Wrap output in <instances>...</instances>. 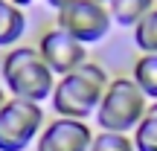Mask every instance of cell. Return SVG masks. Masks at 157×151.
I'll return each mask as SVG.
<instances>
[{
  "label": "cell",
  "instance_id": "6da1fadb",
  "mask_svg": "<svg viewBox=\"0 0 157 151\" xmlns=\"http://www.w3.org/2000/svg\"><path fill=\"white\" fill-rule=\"evenodd\" d=\"M0 78L12 99L35 102V105L50 102L58 81V76L41 58L38 47H23V44L6 50L3 61H0Z\"/></svg>",
  "mask_w": 157,
  "mask_h": 151
},
{
  "label": "cell",
  "instance_id": "7a4b0ae2",
  "mask_svg": "<svg viewBox=\"0 0 157 151\" xmlns=\"http://www.w3.org/2000/svg\"><path fill=\"white\" fill-rule=\"evenodd\" d=\"M108 84H111V76H108V70L102 67V64L84 61L78 70L61 76L56 81L50 108H52L56 116L87 122V119L96 113V108H99Z\"/></svg>",
  "mask_w": 157,
  "mask_h": 151
},
{
  "label": "cell",
  "instance_id": "3957f363",
  "mask_svg": "<svg viewBox=\"0 0 157 151\" xmlns=\"http://www.w3.org/2000/svg\"><path fill=\"white\" fill-rule=\"evenodd\" d=\"M148 111V99L140 87L134 84L131 76H117L111 78L93 119L99 131H117V134H134L140 119Z\"/></svg>",
  "mask_w": 157,
  "mask_h": 151
},
{
  "label": "cell",
  "instance_id": "277c9868",
  "mask_svg": "<svg viewBox=\"0 0 157 151\" xmlns=\"http://www.w3.org/2000/svg\"><path fill=\"white\" fill-rule=\"evenodd\" d=\"M44 108L23 99H6L0 105V151H26L44 131Z\"/></svg>",
  "mask_w": 157,
  "mask_h": 151
},
{
  "label": "cell",
  "instance_id": "5b68a950",
  "mask_svg": "<svg viewBox=\"0 0 157 151\" xmlns=\"http://www.w3.org/2000/svg\"><path fill=\"white\" fill-rule=\"evenodd\" d=\"M56 26L82 41L84 47H90L108 38L113 21L108 6L99 0H70L61 9H56Z\"/></svg>",
  "mask_w": 157,
  "mask_h": 151
},
{
  "label": "cell",
  "instance_id": "8992f818",
  "mask_svg": "<svg viewBox=\"0 0 157 151\" xmlns=\"http://www.w3.org/2000/svg\"><path fill=\"white\" fill-rule=\"evenodd\" d=\"M35 47H38L41 58L47 61V67L58 78L73 73V70H78L87 61V47H84L82 41H76L73 35H67L64 29H58V26H50L47 32H41V38H38Z\"/></svg>",
  "mask_w": 157,
  "mask_h": 151
},
{
  "label": "cell",
  "instance_id": "52a82bcc",
  "mask_svg": "<svg viewBox=\"0 0 157 151\" xmlns=\"http://www.w3.org/2000/svg\"><path fill=\"white\" fill-rule=\"evenodd\" d=\"M90 142H93V128L87 122L56 116L44 125L35 151H90Z\"/></svg>",
  "mask_w": 157,
  "mask_h": 151
},
{
  "label": "cell",
  "instance_id": "ba28073f",
  "mask_svg": "<svg viewBox=\"0 0 157 151\" xmlns=\"http://www.w3.org/2000/svg\"><path fill=\"white\" fill-rule=\"evenodd\" d=\"M29 26L26 9L9 3V0H0V47L3 50H12V47L21 44L23 32Z\"/></svg>",
  "mask_w": 157,
  "mask_h": 151
},
{
  "label": "cell",
  "instance_id": "9c48e42d",
  "mask_svg": "<svg viewBox=\"0 0 157 151\" xmlns=\"http://www.w3.org/2000/svg\"><path fill=\"white\" fill-rule=\"evenodd\" d=\"M151 9H154V0H111L108 3L111 21L125 29H134Z\"/></svg>",
  "mask_w": 157,
  "mask_h": 151
},
{
  "label": "cell",
  "instance_id": "30bf717a",
  "mask_svg": "<svg viewBox=\"0 0 157 151\" xmlns=\"http://www.w3.org/2000/svg\"><path fill=\"white\" fill-rule=\"evenodd\" d=\"M131 78L148 102H157V55H140L131 67Z\"/></svg>",
  "mask_w": 157,
  "mask_h": 151
},
{
  "label": "cell",
  "instance_id": "8fae6325",
  "mask_svg": "<svg viewBox=\"0 0 157 151\" xmlns=\"http://www.w3.org/2000/svg\"><path fill=\"white\" fill-rule=\"evenodd\" d=\"M131 140L137 151H157V102H148V111L134 128Z\"/></svg>",
  "mask_w": 157,
  "mask_h": 151
},
{
  "label": "cell",
  "instance_id": "7c38bea8",
  "mask_svg": "<svg viewBox=\"0 0 157 151\" xmlns=\"http://www.w3.org/2000/svg\"><path fill=\"white\" fill-rule=\"evenodd\" d=\"M134 47L143 55H157V6L134 26Z\"/></svg>",
  "mask_w": 157,
  "mask_h": 151
},
{
  "label": "cell",
  "instance_id": "4fadbf2b",
  "mask_svg": "<svg viewBox=\"0 0 157 151\" xmlns=\"http://www.w3.org/2000/svg\"><path fill=\"white\" fill-rule=\"evenodd\" d=\"M90 151H137L131 134H117V131H96Z\"/></svg>",
  "mask_w": 157,
  "mask_h": 151
},
{
  "label": "cell",
  "instance_id": "5bb4252c",
  "mask_svg": "<svg viewBox=\"0 0 157 151\" xmlns=\"http://www.w3.org/2000/svg\"><path fill=\"white\" fill-rule=\"evenodd\" d=\"M44 3L50 6V9H61V6H64V3H70V0H44Z\"/></svg>",
  "mask_w": 157,
  "mask_h": 151
},
{
  "label": "cell",
  "instance_id": "9a60e30c",
  "mask_svg": "<svg viewBox=\"0 0 157 151\" xmlns=\"http://www.w3.org/2000/svg\"><path fill=\"white\" fill-rule=\"evenodd\" d=\"M9 3H15V6H21V9H29V6H32L35 0H9Z\"/></svg>",
  "mask_w": 157,
  "mask_h": 151
},
{
  "label": "cell",
  "instance_id": "2e32d148",
  "mask_svg": "<svg viewBox=\"0 0 157 151\" xmlns=\"http://www.w3.org/2000/svg\"><path fill=\"white\" fill-rule=\"evenodd\" d=\"M6 99H9V96H6V87H3V84H0V105H3Z\"/></svg>",
  "mask_w": 157,
  "mask_h": 151
},
{
  "label": "cell",
  "instance_id": "e0dca14e",
  "mask_svg": "<svg viewBox=\"0 0 157 151\" xmlns=\"http://www.w3.org/2000/svg\"><path fill=\"white\" fill-rule=\"evenodd\" d=\"M99 3H105V6H108V3H111V0H99Z\"/></svg>",
  "mask_w": 157,
  "mask_h": 151
}]
</instances>
